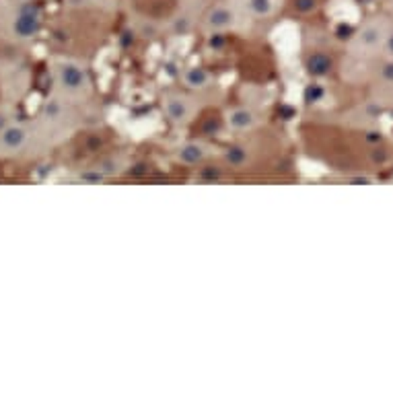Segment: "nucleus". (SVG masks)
<instances>
[{"label":"nucleus","instance_id":"obj_1","mask_svg":"<svg viewBox=\"0 0 393 393\" xmlns=\"http://www.w3.org/2000/svg\"><path fill=\"white\" fill-rule=\"evenodd\" d=\"M42 27V15L33 3H19L13 7L11 13V23H9V33L15 40H31L40 33Z\"/></svg>","mask_w":393,"mask_h":393},{"label":"nucleus","instance_id":"obj_2","mask_svg":"<svg viewBox=\"0 0 393 393\" xmlns=\"http://www.w3.org/2000/svg\"><path fill=\"white\" fill-rule=\"evenodd\" d=\"M54 81H56V87L66 95H83V91L89 89L87 72L74 62L58 64L54 68Z\"/></svg>","mask_w":393,"mask_h":393},{"label":"nucleus","instance_id":"obj_3","mask_svg":"<svg viewBox=\"0 0 393 393\" xmlns=\"http://www.w3.org/2000/svg\"><path fill=\"white\" fill-rule=\"evenodd\" d=\"M31 130L27 124H9L0 132V157H13L27 148L31 140Z\"/></svg>","mask_w":393,"mask_h":393},{"label":"nucleus","instance_id":"obj_4","mask_svg":"<svg viewBox=\"0 0 393 393\" xmlns=\"http://www.w3.org/2000/svg\"><path fill=\"white\" fill-rule=\"evenodd\" d=\"M204 23H206V27H208L211 31H225V29L235 27V23H237V13H235V9L229 7V5H217V7H213V9L208 11Z\"/></svg>","mask_w":393,"mask_h":393},{"label":"nucleus","instance_id":"obj_5","mask_svg":"<svg viewBox=\"0 0 393 393\" xmlns=\"http://www.w3.org/2000/svg\"><path fill=\"white\" fill-rule=\"evenodd\" d=\"M163 107H165V113L169 116V120L177 122V124L189 120V116H191V105L181 95H167L163 101Z\"/></svg>","mask_w":393,"mask_h":393},{"label":"nucleus","instance_id":"obj_6","mask_svg":"<svg viewBox=\"0 0 393 393\" xmlns=\"http://www.w3.org/2000/svg\"><path fill=\"white\" fill-rule=\"evenodd\" d=\"M387 40V25L383 21H370L364 25V29L358 33V44L364 48H375Z\"/></svg>","mask_w":393,"mask_h":393},{"label":"nucleus","instance_id":"obj_7","mask_svg":"<svg viewBox=\"0 0 393 393\" xmlns=\"http://www.w3.org/2000/svg\"><path fill=\"white\" fill-rule=\"evenodd\" d=\"M227 122H229V126H231L233 130L243 132V130H252V128H256L260 120H258V116H256L252 109H247V107H235V109L229 111Z\"/></svg>","mask_w":393,"mask_h":393},{"label":"nucleus","instance_id":"obj_8","mask_svg":"<svg viewBox=\"0 0 393 393\" xmlns=\"http://www.w3.org/2000/svg\"><path fill=\"white\" fill-rule=\"evenodd\" d=\"M181 79H183L185 87H189V89H206V87L213 85V74L206 68H202V66H189V68H185Z\"/></svg>","mask_w":393,"mask_h":393},{"label":"nucleus","instance_id":"obj_9","mask_svg":"<svg viewBox=\"0 0 393 393\" xmlns=\"http://www.w3.org/2000/svg\"><path fill=\"white\" fill-rule=\"evenodd\" d=\"M206 148L202 146V144H198V142H187V144H183L179 150H177V159L181 161V163H187V165H195V163H200L204 157H206Z\"/></svg>","mask_w":393,"mask_h":393},{"label":"nucleus","instance_id":"obj_10","mask_svg":"<svg viewBox=\"0 0 393 393\" xmlns=\"http://www.w3.org/2000/svg\"><path fill=\"white\" fill-rule=\"evenodd\" d=\"M245 11L258 19L272 17L276 11V0H245Z\"/></svg>","mask_w":393,"mask_h":393},{"label":"nucleus","instance_id":"obj_11","mask_svg":"<svg viewBox=\"0 0 393 393\" xmlns=\"http://www.w3.org/2000/svg\"><path fill=\"white\" fill-rule=\"evenodd\" d=\"M329 68H331V60H329L327 56H323V54H315V56L309 60V72L315 74V77L327 74Z\"/></svg>","mask_w":393,"mask_h":393},{"label":"nucleus","instance_id":"obj_12","mask_svg":"<svg viewBox=\"0 0 393 393\" xmlns=\"http://www.w3.org/2000/svg\"><path fill=\"white\" fill-rule=\"evenodd\" d=\"M295 9L301 13H311L315 9V0H295Z\"/></svg>","mask_w":393,"mask_h":393},{"label":"nucleus","instance_id":"obj_13","mask_svg":"<svg viewBox=\"0 0 393 393\" xmlns=\"http://www.w3.org/2000/svg\"><path fill=\"white\" fill-rule=\"evenodd\" d=\"M9 124H13V116H11V111L0 109V132H3Z\"/></svg>","mask_w":393,"mask_h":393},{"label":"nucleus","instance_id":"obj_14","mask_svg":"<svg viewBox=\"0 0 393 393\" xmlns=\"http://www.w3.org/2000/svg\"><path fill=\"white\" fill-rule=\"evenodd\" d=\"M383 74H385V79H387V81H393V64H389V66H385V70H383Z\"/></svg>","mask_w":393,"mask_h":393},{"label":"nucleus","instance_id":"obj_15","mask_svg":"<svg viewBox=\"0 0 393 393\" xmlns=\"http://www.w3.org/2000/svg\"><path fill=\"white\" fill-rule=\"evenodd\" d=\"M385 44H387V50H389V54L393 56V33H391V36H387Z\"/></svg>","mask_w":393,"mask_h":393}]
</instances>
